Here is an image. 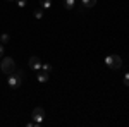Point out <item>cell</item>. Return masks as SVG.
<instances>
[{
  "mask_svg": "<svg viewBox=\"0 0 129 127\" xmlns=\"http://www.w3.org/2000/svg\"><path fill=\"white\" fill-rule=\"evenodd\" d=\"M0 69H2V72H4V74H12V72L16 70V62H14V59H10V57L2 59Z\"/></svg>",
  "mask_w": 129,
  "mask_h": 127,
  "instance_id": "obj_1",
  "label": "cell"
},
{
  "mask_svg": "<svg viewBox=\"0 0 129 127\" xmlns=\"http://www.w3.org/2000/svg\"><path fill=\"white\" fill-rule=\"evenodd\" d=\"M105 65L109 69H120V65H122V60H120L119 55H109L107 59H105Z\"/></svg>",
  "mask_w": 129,
  "mask_h": 127,
  "instance_id": "obj_2",
  "label": "cell"
},
{
  "mask_svg": "<svg viewBox=\"0 0 129 127\" xmlns=\"http://www.w3.org/2000/svg\"><path fill=\"white\" fill-rule=\"evenodd\" d=\"M21 81H22V72H21V70H17L16 74H14V72L9 74V79H7L9 86H10V88H14V89L21 86Z\"/></svg>",
  "mask_w": 129,
  "mask_h": 127,
  "instance_id": "obj_3",
  "label": "cell"
},
{
  "mask_svg": "<svg viewBox=\"0 0 129 127\" xmlns=\"http://www.w3.org/2000/svg\"><path fill=\"white\" fill-rule=\"evenodd\" d=\"M31 115H33V120L40 125L41 122H43V118H45V110H43L41 107H36L35 110H33V113H31Z\"/></svg>",
  "mask_w": 129,
  "mask_h": 127,
  "instance_id": "obj_4",
  "label": "cell"
},
{
  "mask_svg": "<svg viewBox=\"0 0 129 127\" xmlns=\"http://www.w3.org/2000/svg\"><path fill=\"white\" fill-rule=\"evenodd\" d=\"M41 64H43V62H41L38 57H31L29 59V67L33 69V70H41Z\"/></svg>",
  "mask_w": 129,
  "mask_h": 127,
  "instance_id": "obj_5",
  "label": "cell"
},
{
  "mask_svg": "<svg viewBox=\"0 0 129 127\" xmlns=\"http://www.w3.org/2000/svg\"><path fill=\"white\" fill-rule=\"evenodd\" d=\"M48 72H45V70H40V74H38V76H36V79H38V81H40V82H47V81H48Z\"/></svg>",
  "mask_w": 129,
  "mask_h": 127,
  "instance_id": "obj_6",
  "label": "cell"
},
{
  "mask_svg": "<svg viewBox=\"0 0 129 127\" xmlns=\"http://www.w3.org/2000/svg\"><path fill=\"white\" fill-rule=\"evenodd\" d=\"M41 9H50L52 7V0H40Z\"/></svg>",
  "mask_w": 129,
  "mask_h": 127,
  "instance_id": "obj_7",
  "label": "cell"
},
{
  "mask_svg": "<svg viewBox=\"0 0 129 127\" xmlns=\"http://www.w3.org/2000/svg\"><path fill=\"white\" fill-rule=\"evenodd\" d=\"M81 2H83V5H84V7H93V5H96V0H81Z\"/></svg>",
  "mask_w": 129,
  "mask_h": 127,
  "instance_id": "obj_8",
  "label": "cell"
},
{
  "mask_svg": "<svg viewBox=\"0 0 129 127\" xmlns=\"http://www.w3.org/2000/svg\"><path fill=\"white\" fill-rule=\"evenodd\" d=\"M64 5H66V9H72L76 5V0H64Z\"/></svg>",
  "mask_w": 129,
  "mask_h": 127,
  "instance_id": "obj_9",
  "label": "cell"
},
{
  "mask_svg": "<svg viewBox=\"0 0 129 127\" xmlns=\"http://www.w3.org/2000/svg\"><path fill=\"white\" fill-rule=\"evenodd\" d=\"M41 70H45V72H52V65L50 64H41Z\"/></svg>",
  "mask_w": 129,
  "mask_h": 127,
  "instance_id": "obj_10",
  "label": "cell"
},
{
  "mask_svg": "<svg viewBox=\"0 0 129 127\" xmlns=\"http://www.w3.org/2000/svg\"><path fill=\"white\" fill-rule=\"evenodd\" d=\"M16 4H17V7H19V9H22V7H26L28 0H16Z\"/></svg>",
  "mask_w": 129,
  "mask_h": 127,
  "instance_id": "obj_11",
  "label": "cell"
},
{
  "mask_svg": "<svg viewBox=\"0 0 129 127\" xmlns=\"http://www.w3.org/2000/svg\"><path fill=\"white\" fill-rule=\"evenodd\" d=\"M35 17H36V19H41V17H43V10L36 9V10H35Z\"/></svg>",
  "mask_w": 129,
  "mask_h": 127,
  "instance_id": "obj_12",
  "label": "cell"
},
{
  "mask_svg": "<svg viewBox=\"0 0 129 127\" xmlns=\"http://www.w3.org/2000/svg\"><path fill=\"white\" fill-rule=\"evenodd\" d=\"M122 81H124V84H126V86H129V72H126V74H124Z\"/></svg>",
  "mask_w": 129,
  "mask_h": 127,
  "instance_id": "obj_13",
  "label": "cell"
},
{
  "mask_svg": "<svg viewBox=\"0 0 129 127\" xmlns=\"http://www.w3.org/2000/svg\"><path fill=\"white\" fill-rule=\"evenodd\" d=\"M7 41H9V34L4 33V34H2V43H7Z\"/></svg>",
  "mask_w": 129,
  "mask_h": 127,
  "instance_id": "obj_14",
  "label": "cell"
},
{
  "mask_svg": "<svg viewBox=\"0 0 129 127\" xmlns=\"http://www.w3.org/2000/svg\"><path fill=\"white\" fill-rule=\"evenodd\" d=\"M2 57H4V47L0 45V59H2Z\"/></svg>",
  "mask_w": 129,
  "mask_h": 127,
  "instance_id": "obj_15",
  "label": "cell"
},
{
  "mask_svg": "<svg viewBox=\"0 0 129 127\" xmlns=\"http://www.w3.org/2000/svg\"><path fill=\"white\" fill-rule=\"evenodd\" d=\"M10 2H14V0H10Z\"/></svg>",
  "mask_w": 129,
  "mask_h": 127,
  "instance_id": "obj_16",
  "label": "cell"
}]
</instances>
